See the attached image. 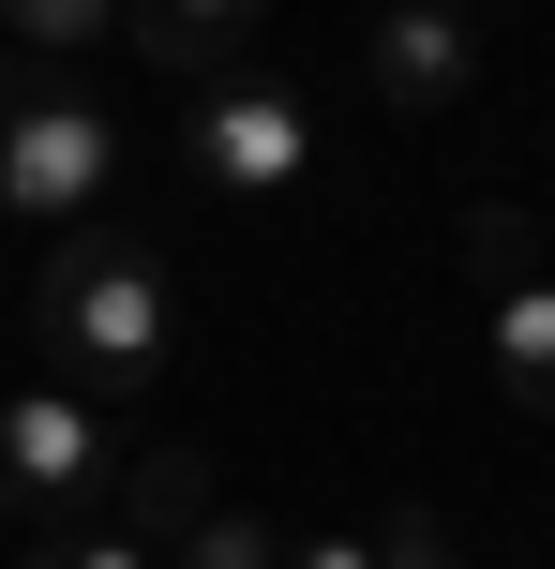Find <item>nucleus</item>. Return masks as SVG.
Masks as SVG:
<instances>
[{
	"instance_id": "1",
	"label": "nucleus",
	"mask_w": 555,
	"mask_h": 569,
	"mask_svg": "<svg viewBox=\"0 0 555 569\" xmlns=\"http://www.w3.org/2000/svg\"><path fill=\"white\" fill-rule=\"evenodd\" d=\"M30 330L60 345V375L76 390H106V405H136L150 375H166V345H180V300H166V256H150L136 226H60L46 240V270H30Z\"/></svg>"
},
{
	"instance_id": "9",
	"label": "nucleus",
	"mask_w": 555,
	"mask_h": 569,
	"mask_svg": "<svg viewBox=\"0 0 555 569\" xmlns=\"http://www.w3.org/2000/svg\"><path fill=\"white\" fill-rule=\"evenodd\" d=\"M166 569H286V540H270L256 510H196V525L166 540Z\"/></svg>"
},
{
	"instance_id": "12",
	"label": "nucleus",
	"mask_w": 555,
	"mask_h": 569,
	"mask_svg": "<svg viewBox=\"0 0 555 569\" xmlns=\"http://www.w3.org/2000/svg\"><path fill=\"white\" fill-rule=\"evenodd\" d=\"M0 30H16L30 60H60V46H90V30H120V0H0Z\"/></svg>"
},
{
	"instance_id": "4",
	"label": "nucleus",
	"mask_w": 555,
	"mask_h": 569,
	"mask_svg": "<svg viewBox=\"0 0 555 569\" xmlns=\"http://www.w3.org/2000/svg\"><path fill=\"white\" fill-rule=\"evenodd\" d=\"M106 180H120V106L76 90L60 60H30L16 120H0V210H30V226H90Z\"/></svg>"
},
{
	"instance_id": "3",
	"label": "nucleus",
	"mask_w": 555,
	"mask_h": 569,
	"mask_svg": "<svg viewBox=\"0 0 555 569\" xmlns=\"http://www.w3.org/2000/svg\"><path fill=\"white\" fill-rule=\"evenodd\" d=\"M120 405L106 390H76V375H46V390H16L0 405V525H90L106 510V480H120Z\"/></svg>"
},
{
	"instance_id": "8",
	"label": "nucleus",
	"mask_w": 555,
	"mask_h": 569,
	"mask_svg": "<svg viewBox=\"0 0 555 569\" xmlns=\"http://www.w3.org/2000/svg\"><path fill=\"white\" fill-rule=\"evenodd\" d=\"M106 495H120V525H136L150 555H166L180 525L210 510V480H196V450H120V480H106Z\"/></svg>"
},
{
	"instance_id": "15",
	"label": "nucleus",
	"mask_w": 555,
	"mask_h": 569,
	"mask_svg": "<svg viewBox=\"0 0 555 569\" xmlns=\"http://www.w3.org/2000/svg\"><path fill=\"white\" fill-rule=\"evenodd\" d=\"M16 90H30V46H0V120H16Z\"/></svg>"
},
{
	"instance_id": "6",
	"label": "nucleus",
	"mask_w": 555,
	"mask_h": 569,
	"mask_svg": "<svg viewBox=\"0 0 555 569\" xmlns=\"http://www.w3.org/2000/svg\"><path fill=\"white\" fill-rule=\"evenodd\" d=\"M480 330H496V390L526 405V420H555V270L480 284Z\"/></svg>"
},
{
	"instance_id": "10",
	"label": "nucleus",
	"mask_w": 555,
	"mask_h": 569,
	"mask_svg": "<svg viewBox=\"0 0 555 569\" xmlns=\"http://www.w3.org/2000/svg\"><path fill=\"white\" fill-rule=\"evenodd\" d=\"M466 270H480V284H511V270H541V210H511V196H480V210H466Z\"/></svg>"
},
{
	"instance_id": "14",
	"label": "nucleus",
	"mask_w": 555,
	"mask_h": 569,
	"mask_svg": "<svg viewBox=\"0 0 555 569\" xmlns=\"http://www.w3.org/2000/svg\"><path fill=\"white\" fill-rule=\"evenodd\" d=\"M286 569H390L376 525H316V540H286Z\"/></svg>"
},
{
	"instance_id": "11",
	"label": "nucleus",
	"mask_w": 555,
	"mask_h": 569,
	"mask_svg": "<svg viewBox=\"0 0 555 569\" xmlns=\"http://www.w3.org/2000/svg\"><path fill=\"white\" fill-rule=\"evenodd\" d=\"M30 569H166L136 525H30Z\"/></svg>"
},
{
	"instance_id": "2",
	"label": "nucleus",
	"mask_w": 555,
	"mask_h": 569,
	"mask_svg": "<svg viewBox=\"0 0 555 569\" xmlns=\"http://www.w3.org/2000/svg\"><path fill=\"white\" fill-rule=\"evenodd\" d=\"M180 180H196L210 210H270L316 180V90H286L270 60H226V76H196V106H180Z\"/></svg>"
},
{
	"instance_id": "5",
	"label": "nucleus",
	"mask_w": 555,
	"mask_h": 569,
	"mask_svg": "<svg viewBox=\"0 0 555 569\" xmlns=\"http://www.w3.org/2000/svg\"><path fill=\"white\" fill-rule=\"evenodd\" d=\"M360 76H376V106H406V120L466 106V90H480V16H466V0H376Z\"/></svg>"
},
{
	"instance_id": "7",
	"label": "nucleus",
	"mask_w": 555,
	"mask_h": 569,
	"mask_svg": "<svg viewBox=\"0 0 555 569\" xmlns=\"http://www.w3.org/2000/svg\"><path fill=\"white\" fill-rule=\"evenodd\" d=\"M120 30L150 46V76H226L240 30H256V0H120Z\"/></svg>"
},
{
	"instance_id": "13",
	"label": "nucleus",
	"mask_w": 555,
	"mask_h": 569,
	"mask_svg": "<svg viewBox=\"0 0 555 569\" xmlns=\"http://www.w3.org/2000/svg\"><path fill=\"white\" fill-rule=\"evenodd\" d=\"M376 555H390V569H450V525H436V510H390Z\"/></svg>"
}]
</instances>
